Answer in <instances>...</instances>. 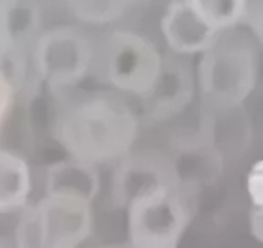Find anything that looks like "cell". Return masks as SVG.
Here are the masks:
<instances>
[{"instance_id": "6da1fadb", "label": "cell", "mask_w": 263, "mask_h": 248, "mask_svg": "<svg viewBox=\"0 0 263 248\" xmlns=\"http://www.w3.org/2000/svg\"><path fill=\"white\" fill-rule=\"evenodd\" d=\"M53 133L70 157L99 166L130 153L139 117L119 93L90 91L66 99L55 115Z\"/></svg>"}, {"instance_id": "7a4b0ae2", "label": "cell", "mask_w": 263, "mask_h": 248, "mask_svg": "<svg viewBox=\"0 0 263 248\" xmlns=\"http://www.w3.org/2000/svg\"><path fill=\"white\" fill-rule=\"evenodd\" d=\"M197 62L196 86L214 110L241 108L258 82V46L251 35L230 28Z\"/></svg>"}, {"instance_id": "3957f363", "label": "cell", "mask_w": 263, "mask_h": 248, "mask_svg": "<svg viewBox=\"0 0 263 248\" xmlns=\"http://www.w3.org/2000/svg\"><path fill=\"white\" fill-rule=\"evenodd\" d=\"M93 228L91 201L68 194H46L26 206L16 224V248H79Z\"/></svg>"}, {"instance_id": "277c9868", "label": "cell", "mask_w": 263, "mask_h": 248, "mask_svg": "<svg viewBox=\"0 0 263 248\" xmlns=\"http://www.w3.org/2000/svg\"><path fill=\"white\" fill-rule=\"evenodd\" d=\"M130 248H177L190 221L179 184H166L126 204Z\"/></svg>"}, {"instance_id": "5b68a950", "label": "cell", "mask_w": 263, "mask_h": 248, "mask_svg": "<svg viewBox=\"0 0 263 248\" xmlns=\"http://www.w3.org/2000/svg\"><path fill=\"white\" fill-rule=\"evenodd\" d=\"M163 58L150 38L136 31L117 29L104 46L106 80L117 93L144 99L159 77Z\"/></svg>"}, {"instance_id": "8992f818", "label": "cell", "mask_w": 263, "mask_h": 248, "mask_svg": "<svg viewBox=\"0 0 263 248\" xmlns=\"http://www.w3.org/2000/svg\"><path fill=\"white\" fill-rule=\"evenodd\" d=\"M91 60L90 40L70 26L48 29L35 46V70L51 90L77 86L90 71Z\"/></svg>"}, {"instance_id": "52a82bcc", "label": "cell", "mask_w": 263, "mask_h": 248, "mask_svg": "<svg viewBox=\"0 0 263 248\" xmlns=\"http://www.w3.org/2000/svg\"><path fill=\"white\" fill-rule=\"evenodd\" d=\"M196 93V79L186 62L163 58L159 77L144 97V112L150 120H166L177 117L192 104Z\"/></svg>"}, {"instance_id": "ba28073f", "label": "cell", "mask_w": 263, "mask_h": 248, "mask_svg": "<svg viewBox=\"0 0 263 248\" xmlns=\"http://www.w3.org/2000/svg\"><path fill=\"white\" fill-rule=\"evenodd\" d=\"M115 168L111 192L119 206H126L139 195L166 184H181L174 164L154 155H124Z\"/></svg>"}, {"instance_id": "9c48e42d", "label": "cell", "mask_w": 263, "mask_h": 248, "mask_svg": "<svg viewBox=\"0 0 263 248\" xmlns=\"http://www.w3.org/2000/svg\"><path fill=\"white\" fill-rule=\"evenodd\" d=\"M161 33L170 50L179 57L199 55L219 37L186 0H176L161 18Z\"/></svg>"}, {"instance_id": "30bf717a", "label": "cell", "mask_w": 263, "mask_h": 248, "mask_svg": "<svg viewBox=\"0 0 263 248\" xmlns=\"http://www.w3.org/2000/svg\"><path fill=\"white\" fill-rule=\"evenodd\" d=\"M101 190V175L91 162L68 157L57 161L46 172V194H68L91 201Z\"/></svg>"}, {"instance_id": "8fae6325", "label": "cell", "mask_w": 263, "mask_h": 248, "mask_svg": "<svg viewBox=\"0 0 263 248\" xmlns=\"http://www.w3.org/2000/svg\"><path fill=\"white\" fill-rule=\"evenodd\" d=\"M31 188L33 179L28 161L11 150L0 148V214L24 210Z\"/></svg>"}, {"instance_id": "7c38bea8", "label": "cell", "mask_w": 263, "mask_h": 248, "mask_svg": "<svg viewBox=\"0 0 263 248\" xmlns=\"http://www.w3.org/2000/svg\"><path fill=\"white\" fill-rule=\"evenodd\" d=\"M194 11L218 33L236 28L249 15V0H186Z\"/></svg>"}, {"instance_id": "4fadbf2b", "label": "cell", "mask_w": 263, "mask_h": 248, "mask_svg": "<svg viewBox=\"0 0 263 248\" xmlns=\"http://www.w3.org/2000/svg\"><path fill=\"white\" fill-rule=\"evenodd\" d=\"M128 0H71V9L79 18L91 24H104L119 18Z\"/></svg>"}, {"instance_id": "5bb4252c", "label": "cell", "mask_w": 263, "mask_h": 248, "mask_svg": "<svg viewBox=\"0 0 263 248\" xmlns=\"http://www.w3.org/2000/svg\"><path fill=\"white\" fill-rule=\"evenodd\" d=\"M13 104H15V86L9 75L0 68V128L8 120Z\"/></svg>"}, {"instance_id": "9a60e30c", "label": "cell", "mask_w": 263, "mask_h": 248, "mask_svg": "<svg viewBox=\"0 0 263 248\" xmlns=\"http://www.w3.org/2000/svg\"><path fill=\"white\" fill-rule=\"evenodd\" d=\"M15 44L11 22H9V9L0 8V68L4 66L6 58L9 57Z\"/></svg>"}, {"instance_id": "2e32d148", "label": "cell", "mask_w": 263, "mask_h": 248, "mask_svg": "<svg viewBox=\"0 0 263 248\" xmlns=\"http://www.w3.org/2000/svg\"><path fill=\"white\" fill-rule=\"evenodd\" d=\"M247 188L252 197V203L256 208L261 210V162H256L252 172L247 177Z\"/></svg>"}]
</instances>
